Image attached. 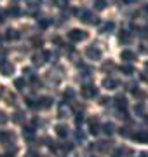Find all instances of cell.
Segmentation results:
<instances>
[{
  "mask_svg": "<svg viewBox=\"0 0 148 157\" xmlns=\"http://www.w3.org/2000/svg\"><path fill=\"white\" fill-rule=\"evenodd\" d=\"M47 25H49V21H46V19H42V21H40V26H42V28H46Z\"/></svg>",
  "mask_w": 148,
  "mask_h": 157,
  "instance_id": "36",
  "label": "cell"
},
{
  "mask_svg": "<svg viewBox=\"0 0 148 157\" xmlns=\"http://www.w3.org/2000/svg\"><path fill=\"white\" fill-rule=\"evenodd\" d=\"M0 73L6 77H11L14 73V65L11 61H0Z\"/></svg>",
  "mask_w": 148,
  "mask_h": 157,
  "instance_id": "4",
  "label": "cell"
},
{
  "mask_svg": "<svg viewBox=\"0 0 148 157\" xmlns=\"http://www.w3.org/2000/svg\"><path fill=\"white\" fill-rule=\"evenodd\" d=\"M33 44H35V45H42V39H37V37H35V39H33Z\"/></svg>",
  "mask_w": 148,
  "mask_h": 157,
  "instance_id": "34",
  "label": "cell"
},
{
  "mask_svg": "<svg viewBox=\"0 0 148 157\" xmlns=\"http://www.w3.org/2000/svg\"><path fill=\"white\" fill-rule=\"evenodd\" d=\"M120 59H122V61H134V59H136V52L125 49V51L120 52Z\"/></svg>",
  "mask_w": 148,
  "mask_h": 157,
  "instance_id": "8",
  "label": "cell"
},
{
  "mask_svg": "<svg viewBox=\"0 0 148 157\" xmlns=\"http://www.w3.org/2000/svg\"><path fill=\"white\" fill-rule=\"evenodd\" d=\"M110 145H112V143H106V141H99V143H98V148H99L101 152H108V150H110Z\"/></svg>",
  "mask_w": 148,
  "mask_h": 157,
  "instance_id": "21",
  "label": "cell"
},
{
  "mask_svg": "<svg viewBox=\"0 0 148 157\" xmlns=\"http://www.w3.org/2000/svg\"><path fill=\"white\" fill-rule=\"evenodd\" d=\"M9 14L14 16V17H17L19 14H21V11H19V7H17V6H11V7H9Z\"/></svg>",
  "mask_w": 148,
  "mask_h": 157,
  "instance_id": "20",
  "label": "cell"
},
{
  "mask_svg": "<svg viewBox=\"0 0 148 157\" xmlns=\"http://www.w3.org/2000/svg\"><path fill=\"white\" fill-rule=\"evenodd\" d=\"M141 47H143V49H141V51H143V52H148V44H143V45H141Z\"/></svg>",
  "mask_w": 148,
  "mask_h": 157,
  "instance_id": "38",
  "label": "cell"
},
{
  "mask_svg": "<svg viewBox=\"0 0 148 157\" xmlns=\"http://www.w3.org/2000/svg\"><path fill=\"white\" fill-rule=\"evenodd\" d=\"M4 21H6V12L0 9V23H4Z\"/></svg>",
  "mask_w": 148,
  "mask_h": 157,
  "instance_id": "31",
  "label": "cell"
},
{
  "mask_svg": "<svg viewBox=\"0 0 148 157\" xmlns=\"http://www.w3.org/2000/svg\"><path fill=\"white\" fill-rule=\"evenodd\" d=\"M117 86H119V82H117V80H115V78H105V80H103V87H106V89H115V87H117Z\"/></svg>",
  "mask_w": 148,
  "mask_h": 157,
  "instance_id": "13",
  "label": "cell"
},
{
  "mask_svg": "<svg viewBox=\"0 0 148 157\" xmlns=\"http://www.w3.org/2000/svg\"><path fill=\"white\" fill-rule=\"evenodd\" d=\"M131 138L138 141H143V143H148V131H139L136 135H131Z\"/></svg>",
  "mask_w": 148,
  "mask_h": 157,
  "instance_id": "10",
  "label": "cell"
},
{
  "mask_svg": "<svg viewBox=\"0 0 148 157\" xmlns=\"http://www.w3.org/2000/svg\"><path fill=\"white\" fill-rule=\"evenodd\" d=\"M75 122H77V126H80V124L84 122V119H82V115H77V119H75Z\"/></svg>",
  "mask_w": 148,
  "mask_h": 157,
  "instance_id": "30",
  "label": "cell"
},
{
  "mask_svg": "<svg viewBox=\"0 0 148 157\" xmlns=\"http://www.w3.org/2000/svg\"><path fill=\"white\" fill-rule=\"evenodd\" d=\"M51 105H52L51 96H42V98L39 100V108H44V110H46V108H49Z\"/></svg>",
  "mask_w": 148,
  "mask_h": 157,
  "instance_id": "9",
  "label": "cell"
},
{
  "mask_svg": "<svg viewBox=\"0 0 148 157\" xmlns=\"http://www.w3.org/2000/svg\"><path fill=\"white\" fill-rule=\"evenodd\" d=\"M86 56L89 58V59H101V49L99 47H94V45H91V47H87L86 51Z\"/></svg>",
  "mask_w": 148,
  "mask_h": 157,
  "instance_id": "6",
  "label": "cell"
},
{
  "mask_svg": "<svg viewBox=\"0 0 148 157\" xmlns=\"http://www.w3.org/2000/svg\"><path fill=\"white\" fill-rule=\"evenodd\" d=\"M146 32H148V23H146Z\"/></svg>",
  "mask_w": 148,
  "mask_h": 157,
  "instance_id": "40",
  "label": "cell"
},
{
  "mask_svg": "<svg viewBox=\"0 0 148 157\" xmlns=\"http://www.w3.org/2000/svg\"><path fill=\"white\" fill-rule=\"evenodd\" d=\"M113 68H115V65L112 61H108V63L103 65V72H108V70H113Z\"/></svg>",
  "mask_w": 148,
  "mask_h": 157,
  "instance_id": "26",
  "label": "cell"
},
{
  "mask_svg": "<svg viewBox=\"0 0 148 157\" xmlns=\"http://www.w3.org/2000/svg\"><path fill=\"white\" fill-rule=\"evenodd\" d=\"M14 122H23V112H16L14 113Z\"/></svg>",
  "mask_w": 148,
  "mask_h": 157,
  "instance_id": "27",
  "label": "cell"
},
{
  "mask_svg": "<svg viewBox=\"0 0 148 157\" xmlns=\"http://www.w3.org/2000/svg\"><path fill=\"white\" fill-rule=\"evenodd\" d=\"M7 122V115L4 112H0V124H6Z\"/></svg>",
  "mask_w": 148,
  "mask_h": 157,
  "instance_id": "29",
  "label": "cell"
},
{
  "mask_svg": "<svg viewBox=\"0 0 148 157\" xmlns=\"http://www.w3.org/2000/svg\"><path fill=\"white\" fill-rule=\"evenodd\" d=\"M61 148H63V150H66V152H68V150H72V145H70V143H65V145H63Z\"/></svg>",
  "mask_w": 148,
  "mask_h": 157,
  "instance_id": "32",
  "label": "cell"
},
{
  "mask_svg": "<svg viewBox=\"0 0 148 157\" xmlns=\"http://www.w3.org/2000/svg\"><path fill=\"white\" fill-rule=\"evenodd\" d=\"M119 40L122 42V44H131V40H132V35L129 33V32H124V30H122V32L119 33Z\"/></svg>",
  "mask_w": 148,
  "mask_h": 157,
  "instance_id": "11",
  "label": "cell"
},
{
  "mask_svg": "<svg viewBox=\"0 0 148 157\" xmlns=\"http://www.w3.org/2000/svg\"><path fill=\"white\" fill-rule=\"evenodd\" d=\"M108 98H101V105H108Z\"/></svg>",
  "mask_w": 148,
  "mask_h": 157,
  "instance_id": "37",
  "label": "cell"
},
{
  "mask_svg": "<svg viewBox=\"0 0 148 157\" xmlns=\"http://www.w3.org/2000/svg\"><path fill=\"white\" fill-rule=\"evenodd\" d=\"M103 129H105V133H106V135H112V133H113V129H115V126L112 122H108V124H105V126H103Z\"/></svg>",
  "mask_w": 148,
  "mask_h": 157,
  "instance_id": "23",
  "label": "cell"
},
{
  "mask_svg": "<svg viewBox=\"0 0 148 157\" xmlns=\"http://www.w3.org/2000/svg\"><path fill=\"white\" fill-rule=\"evenodd\" d=\"M63 96H65V100H66V98H73V96H75V91H73V89H66Z\"/></svg>",
  "mask_w": 148,
  "mask_h": 157,
  "instance_id": "28",
  "label": "cell"
},
{
  "mask_svg": "<svg viewBox=\"0 0 148 157\" xmlns=\"http://www.w3.org/2000/svg\"><path fill=\"white\" fill-rule=\"evenodd\" d=\"M89 133L91 135H98L99 133V119L98 117H92L89 121Z\"/></svg>",
  "mask_w": 148,
  "mask_h": 157,
  "instance_id": "7",
  "label": "cell"
},
{
  "mask_svg": "<svg viewBox=\"0 0 148 157\" xmlns=\"http://www.w3.org/2000/svg\"><path fill=\"white\" fill-rule=\"evenodd\" d=\"M134 112H136L138 115H143V113H145V107H143L141 103H138L136 107H134Z\"/></svg>",
  "mask_w": 148,
  "mask_h": 157,
  "instance_id": "25",
  "label": "cell"
},
{
  "mask_svg": "<svg viewBox=\"0 0 148 157\" xmlns=\"http://www.w3.org/2000/svg\"><path fill=\"white\" fill-rule=\"evenodd\" d=\"M68 37H70V40H73V42H80V40H86L87 39V32L79 30V28H73V30H70Z\"/></svg>",
  "mask_w": 148,
  "mask_h": 157,
  "instance_id": "3",
  "label": "cell"
},
{
  "mask_svg": "<svg viewBox=\"0 0 148 157\" xmlns=\"http://www.w3.org/2000/svg\"><path fill=\"white\" fill-rule=\"evenodd\" d=\"M113 28H115V23H112V21L105 23V25L101 26V33H108V32H112Z\"/></svg>",
  "mask_w": 148,
  "mask_h": 157,
  "instance_id": "16",
  "label": "cell"
},
{
  "mask_svg": "<svg viewBox=\"0 0 148 157\" xmlns=\"http://www.w3.org/2000/svg\"><path fill=\"white\" fill-rule=\"evenodd\" d=\"M11 140H14L12 133H0V141H11Z\"/></svg>",
  "mask_w": 148,
  "mask_h": 157,
  "instance_id": "18",
  "label": "cell"
},
{
  "mask_svg": "<svg viewBox=\"0 0 148 157\" xmlns=\"http://www.w3.org/2000/svg\"><path fill=\"white\" fill-rule=\"evenodd\" d=\"M26 103H28V107L35 108V103H33V100H31V98H28V100H26Z\"/></svg>",
  "mask_w": 148,
  "mask_h": 157,
  "instance_id": "33",
  "label": "cell"
},
{
  "mask_svg": "<svg viewBox=\"0 0 148 157\" xmlns=\"http://www.w3.org/2000/svg\"><path fill=\"white\" fill-rule=\"evenodd\" d=\"M24 157H39V154H35V152H28Z\"/></svg>",
  "mask_w": 148,
  "mask_h": 157,
  "instance_id": "35",
  "label": "cell"
},
{
  "mask_svg": "<svg viewBox=\"0 0 148 157\" xmlns=\"http://www.w3.org/2000/svg\"><path fill=\"white\" fill-rule=\"evenodd\" d=\"M46 59H49V52H47V51H40V52H35L33 56H31V63H33L35 67L44 65Z\"/></svg>",
  "mask_w": 148,
  "mask_h": 157,
  "instance_id": "1",
  "label": "cell"
},
{
  "mask_svg": "<svg viewBox=\"0 0 148 157\" xmlns=\"http://www.w3.org/2000/svg\"><path fill=\"white\" fill-rule=\"evenodd\" d=\"M79 16H80V19L84 23H87V25H98V23H99V19H98L91 11H82V12H79Z\"/></svg>",
  "mask_w": 148,
  "mask_h": 157,
  "instance_id": "2",
  "label": "cell"
},
{
  "mask_svg": "<svg viewBox=\"0 0 148 157\" xmlns=\"http://www.w3.org/2000/svg\"><path fill=\"white\" fill-rule=\"evenodd\" d=\"M143 12H145V14H148V4H145V6H143Z\"/></svg>",
  "mask_w": 148,
  "mask_h": 157,
  "instance_id": "39",
  "label": "cell"
},
{
  "mask_svg": "<svg viewBox=\"0 0 148 157\" xmlns=\"http://www.w3.org/2000/svg\"><path fill=\"white\" fill-rule=\"evenodd\" d=\"M23 136L26 138V140H33V128H24Z\"/></svg>",
  "mask_w": 148,
  "mask_h": 157,
  "instance_id": "17",
  "label": "cell"
},
{
  "mask_svg": "<svg viewBox=\"0 0 148 157\" xmlns=\"http://www.w3.org/2000/svg\"><path fill=\"white\" fill-rule=\"evenodd\" d=\"M120 70H122V73H125V75H132V73H134V68H132L131 65H124V67H120Z\"/></svg>",
  "mask_w": 148,
  "mask_h": 157,
  "instance_id": "19",
  "label": "cell"
},
{
  "mask_svg": "<svg viewBox=\"0 0 148 157\" xmlns=\"http://www.w3.org/2000/svg\"><path fill=\"white\" fill-rule=\"evenodd\" d=\"M115 101H117V107L122 108V110H125V107H127V100H125V96H122V94L115 96Z\"/></svg>",
  "mask_w": 148,
  "mask_h": 157,
  "instance_id": "14",
  "label": "cell"
},
{
  "mask_svg": "<svg viewBox=\"0 0 148 157\" xmlns=\"http://www.w3.org/2000/svg\"><path fill=\"white\" fill-rule=\"evenodd\" d=\"M56 133H57L59 138H66V136H68V128H66L65 124H57L56 126Z\"/></svg>",
  "mask_w": 148,
  "mask_h": 157,
  "instance_id": "12",
  "label": "cell"
},
{
  "mask_svg": "<svg viewBox=\"0 0 148 157\" xmlns=\"http://www.w3.org/2000/svg\"><path fill=\"white\" fill-rule=\"evenodd\" d=\"M96 94H98V89L94 84H86L82 87V96L84 98H94Z\"/></svg>",
  "mask_w": 148,
  "mask_h": 157,
  "instance_id": "5",
  "label": "cell"
},
{
  "mask_svg": "<svg viewBox=\"0 0 148 157\" xmlns=\"http://www.w3.org/2000/svg\"><path fill=\"white\" fill-rule=\"evenodd\" d=\"M14 86H16V89H24V78H16L14 80Z\"/></svg>",
  "mask_w": 148,
  "mask_h": 157,
  "instance_id": "24",
  "label": "cell"
},
{
  "mask_svg": "<svg viewBox=\"0 0 148 157\" xmlns=\"http://www.w3.org/2000/svg\"><path fill=\"white\" fill-rule=\"evenodd\" d=\"M6 37H7L9 40H17L21 35L17 33V30H7V32H6Z\"/></svg>",
  "mask_w": 148,
  "mask_h": 157,
  "instance_id": "15",
  "label": "cell"
},
{
  "mask_svg": "<svg viewBox=\"0 0 148 157\" xmlns=\"http://www.w3.org/2000/svg\"><path fill=\"white\" fill-rule=\"evenodd\" d=\"M146 70H148V63H146Z\"/></svg>",
  "mask_w": 148,
  "mask_h": 157,
  "instance_id": "41",
  "label": "cell"
},
{
  "mask_svg": "<svg viewBox=\"0 0 148 157\" xmlns=\"http://www.w3.org/2000/svg\"><path fill=\"white\" fill-rule=\"evenodd\" d=\"M94 7H96L98 11H103V9L106 7V0H96V2H94Z\"/></svg>",
  "mask_w": 148,
  "mask_h": 157,
  "instance_id": "22",
  "label": "cell"
}]
</instances>
